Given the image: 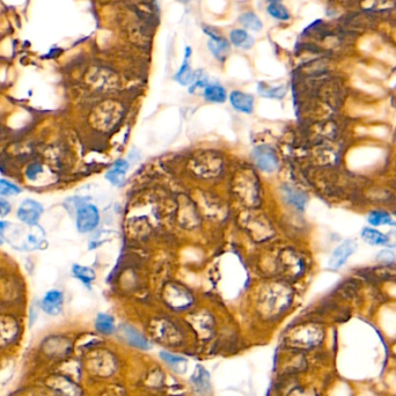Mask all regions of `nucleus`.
<instances>
[{"label": "nucleus", "mask_w": 396, "mask_h": 396, "mask_svg": "<svg viewBox=\"0 0 396 396\" xmlns=\"http://www.w3.org/2000/svg\"><path fill=\"white\" fill-rule=\"evenodd\" d=\"M267 14L273 19L278 21H288L291 19L290 12H288L286 7L281 5L280 2H272L267 6Z\"/></svg>", "instance_id": "obj_22"}, {"label": "nucleus", "mask_w": 396, "mask_h": 396, "mask_svg": "<svg viewBox=\"0 0 396 396\" xmlns=\"http://www.w3.org/2000/svg\"><path fill=\"white\" fill-rule=\"evenodd\" d=\"M357 243L353 240H345L340 245L335 248L328 260V267L332 270H337L342 267L347 262L350 256L356 252Z\"/></svg>", "instance_id": "obj_5"}, {"label": "nucleus", "mask_w": 396, "mask_h": 396, "mask_svg": "<svg viewBox=\"0 0 396 396\" xmlns=\"http://www.w3.org/2000/svg\"><path fill=\"white\" fill-rule=\"evenodd\" d=\"M394 259H395L394 254L392 252H388V250H382V252L378 255V260L385 261V262H391V261H393Z\"/></svg>", "instance_id": "obj_26"}, {"label": "nucleus", "mask_w": 396, "mask_h": 396, "mask_svg": "<svg viewBox=\"0 0 396 396\" xmlns=\"http://www.w3.org/2000/svg\"><path fill=\"white\" fill-rule=\"evenodd\" d=\"M239 22L242 24V27H245L247 30L252 31H261L263 28V23L257 14L254 12H245L239 16Z\"/></svg>", "instance_id": "obj_20"}, {"label": "nucleus", "mask_w": 396, "mask_h": 396, "mask_svg": "<svg viewBox=\"0 0 396 396\" xmlns=\"http://www.w3.org/2000/svg\"><path fill=\"white\" fill-rule=\"evenodd\" d=\"M8 227V224L5 221H0V245H2L3 239H5V231Z\"/></svg>", "instance_id": "obj_28"}, {"label": "nucleus", "mask_w": 396, "mask_h": 396, "mask_svg": "<svg viewBox=\"0 0 396 396\" xmlns=\"http://www.w3.org/2000/svg\"><path fill=\"white\" fill-rule=\"evenodd\" d=\"M229 41L231 44L234 45L235 48L241 49V50H249L255 43V40L246 29H241V28H236L233 29L229 33Z\"/></svg>", "instance_id": "obj_13"}, {"label": "nucleus", "mask_w": 396, "mask_h": 396, "mask_svg": "<svg viewBox=\"0 0 396 396\" xmlns=\"http://www.w3.org/2000/svg\"><path fill=\"white\" fill-rule=\"evenodd\" d=\"M361 238L365 242L372 246H386L388 242V235L378 229L372 227H365L361 231Z\"/></svg>", "instance_id": "obj_15"}, {"label": "nucleus", "mask_w": 396, "mask_h": 396, "mask_svg": "<svg viewBox=\"0 0 396 396\" xmlns=\"http://www.w3.org/2000/svg\"><path fill=\"white\" fill-rule=\"evenodd\" d=\"M267 1H269L270 3H272V2H280L281 0H267Z\"/></svg>", "instance_id": "obj_29"}, {"label": "nucleus", "mask_w": 396, "mask_h": 396, "mask_svg": "<svg viewBox=\"0 0 396 396\" xmlns=\"http://www.w3.org/2000/svg\"><path fill=\"white\" fill-rule=\"evenodd\" d=\"M44 207L40 201L27 198L17 207V219L27 226H37L40 225L41 215L43 213Z\"/></svg>", "instance_id": "obj_4"}, {"label": "nucleus", "mask_w": 396, "mask_h": 396, "mask_svg": "<svg viewBox=\"0 0 396 396\" xmlns=\"http://www.w3.org/2000/svg\"><path fill=\"white\" fill-rule=\"evenodd\" d=\"M21 193H22V189L17 184L6 179H0V197L16 196Z\"/></svg>", "instance_id": "obj_23"}, {"label": "nucleus", "mask_w": 396, "mask_h": 396, "mask_svg": "<svg viewBox=\"0 0 396 396\" xmlns=\"http://www.w3.org/2000/svg\"><path fill=\"white\" fill-rule=\"evenodd\" d=\"M368 222L372 226H381V225H393L396 227V222L393 221L391 214L384 211H373L368 214Z\"/></svg>", "instance_id": "obj_21"}, {"label": "nucleus", "mask_w": 396, "mask_h": 396, "mask_svg": "<svg viewBox=\"0 0 396 396\" xmlns=\"http://www.w3.org/2000/svg\"><path fill=\"white\" fill-rule=\"evenodd\" d=\"M42 173H43V167L38 162L30 163L26 168V177L29 181H35Z\"/></svg>", "instance_id": "obj_24"}, {"label": "nucleus", "mask_w": 396, "mask_h": 396, "mask_svg": "<svg viewBox=\"0 0 396 396\" xmlns=\"http://www.w3.org/2000/svg\"><path fill=\"white\" fill-rule=\"evenodd\" d=\"M12 211V207H10V204L8 203V200L5 199V198L0 197V217H6Z\"/></svg>", "instance_id": "obj_25"}, {"label": "nucleus", "mask_w": 396, "mask_h": 396, "mask_svg": "<svg viewBox=\"0 0 396 396\" xmlns=\"http://www.w3.org/2000/svg\"><path fill=\"white\" fill-rule=\"evenodd\" d=\"M388 235V242L387 245L391 248H396V229H393V231H389L387 233Z\"/></svg>", "instance_id": "obj_27"}, {"label": "nucleus", "mask_w": 396, "mask_h": 396, "mask_svg": "<svg viewBox=\"0 0 396 396\" xmlns=\"http://www.w3.org/2000/svg\"><path fill=\"white\" fill-rule=\"evenodd\" d=\"M72 274L74 276V278L81 281V283L88 288L92 287L93 281L95 280L96 277V274L94 272L93 269H90V267L85 265H80V264H74V265L72 266Z\"/></svg>", "instance_id": "obj_17"}, {"label": "nucleus", "mask_w": 396, "mask_h": 396, "mask_svg": "<svg viewBox=\"0 0 396 396\" xmlns=\"http://www.w3.org/2000/svg\"><path fill=\"white\" fill-rule=\"evenodd\" d=\"M253 160L257 166V168L262 170L263 173H273L278 168V156L273 148L267 145L256 146L252 153Z\"/></svg>", "instance_id": "obj_3"}, {"label": "nucleus", "mask_w": 396, "mask_h": 396, "mask_svg": "<svg viewBox=\"0 0 396 396\" xmlns=\"http://www.w3.org/2000/svg\"><path fill=\"white\" fill-rule=\"evenodd\" d=\"M100 224V212L94 204L80 203L76 207L75 225L79 233L86 234L95 231Z\"/></svg>", "instance_id": "obj_1"}, {"label": "nucleus", "mask_w": 396, "mask_h": 396, "mask_svg": "<svg viewBox=\"0 0 396 396\" xmlns=\"http://www.w3.org/2000/svg\"><path fill=\"white\" fill-rule=\"evenodd\" d=\"M121 333L123 336V338L127 340V343L130 344L131 346L144 351H147L152 347L148 339L140 331H138L137 329L133 328V327L123 325L121 327Z\"/></svg>", "instance_id": "obj_9"}, {"label": "nucleus", "mask_w": 396, "mask_h": 396, "mask_svg": "<svg viewBox=\"0 0 396 396\" xmlns=\"http://www.w3.org/2000/svg\"><path fill=\"white\" fill-rule=\"evenodd\" d=\"M190 382L193 385L194 391L197 396H210L211 394V380L210 373L201 366L197 365L196 370L194 371L190 378Z\"/></svg>", "instance_id": "obj_7"}, {"label": "nucleus", "mask_w": 396, "mask_h": 396, "mask_svg": "<svg viewBox=\"0 0 396 396\" xmlns=\"http://www.w3.org/2000/svg\"><path fill=\"white\" fill-rule=\"evenodd\" d=\"M260 95L269 99H283L286 94V87L285 86H269L265 82H260L257 86Z\"/></svg>", "instance_id": "obj_19"}, {"label": "nucleus", "mask_w": 396, "mask_h": 396, "mask_svg": "<svg viewBox=\"0 0 396 396\" xmlns=\"http://www.w3.org/2000/svg\"><path fill=\"white\" fill-rule=\"evenodd\" d=\"M190 57H191V48L187 47L186 51H184V59L181 64L180 68L177 69V72L174 75V79L177 82L181 83L182 86H189L193 83L195 79V73L190 66Z\"/></svg>", "instance_id": "obj_10"}, {"label": "nucleus", "mask_w": 396, "mask_h": 396, "mask_svg": "<svg viewBox=\"0 0 396 396\" xmlns=\"http://www.w3.org/2000/svg\"><path fill=\"white\" fill-rule=\"evenodd\" d=\"M181 1H188V0H181Z\"/></svg>", "instance_id": "obj_30"}, {"label": "nucleus", "mask_w": 396, "mask_h": 396, "mask_svg": "<svg viewBox=\"0 0 396 396\" xmlns=\"http://www.w3.org/2000/svg\"><path fill=\"white\" fill-rule=\"evenodd\" d=\"M160 357L165 363L168 365L170 368H173L176 373H184L187 370V359L186 358L177 356V354L167 352V351H161Z\"/></svg>", "instance_id": "obj_16"}, {"label": "nucleus", "mask_w": 396, "mask_h": 396, "mask_svg": "<svg viewBox=\"0 0 396 396\" xmlns=\"http://www.w3.org/2000/svg\"><path fill=\"white\" fill-rule=\"evenodd\" d=\"M281 191H283L284 199L288 204L297 208V210H304L308 201V198L302 191L295 189V188L291 186H283Z\"/></svg>", "instance_id": "obj_12"}, {"label": "nucleus", "mask_w": 396, "mask_h": 396, "mask_svg": "<svg viewBox=\"0 0 396 396\" xmlns=\"http://www.w3.org/2000/svg\"><path fill=\"white\" fill-rule=\"evenodd\" d=\"M95 329L103 335H111L116 329L115 319L107 313H100L95 319Z\"/></svg>", "instance_id": "obj_18"}, {"label": "nucleus", "mask_w": 396, "mask_h": 396, "mask_svg": "<svg viewBox=\"0 0 396 396\" xmlns=\"http://www.w3.org/2000/svg\"><path fill=\"white\" fill-rule=\"evenodd\" d=\"M129 169L127 160L120 159L111 166V168L106 173V179L115 187H122L125 182V175Z\"/></svg>", "instance_id": "obj_11"}, {"label": "nucleus", "mask_w": 396, "mask_h": 396, "mask_svg": "<svg viewBox=\"0 0 396 396\" xmlns=\"http://www.w3.org/2000/svg\"><path fill=\"white\" fill-rule=\"evenodd\" d=\"M203 30L208 36V50L211 51V54L213 55V57L217 61L224 62L228 57L229 52H231V44H229V42L225 37H222V35L217 29H214V28L210 26H204Z\"/></svg>", "instance_id": "obj_2"}, {"label": "nucleus", "mask_w": 396, "mask_h": 396, "mask_svg": "<svg viewBox=\"0 0 396 396\" xmlns=\"http://www.w3.org/2000/svg\"><path fill=\"white\" fill-rule=\"evenodd\" d=\"M229 102H231L233 109L247 115L253 114L254 107H255L254 96L249 93L242 92V90H233L229 94Z\"/></svg>", "instance_id": "obj_8"}, {"label": "nucleus", "mask_w": 396, "mask_h": 396, "mask_svg": "<svg viewBox=\"0 0 396 396\" xmlns=\"http://www.w3.org/2000/svg\"><path fill=\"white\" fill-rule=\"evenodd\" d=\"M204 99L211 103H224L227 100V92L220 83H207L204 88Z\"/></svg>", "instance_id": "obj_14"}, {"label": "nucleus", "mask_w": 396, "mask_h": 396, "mask_svg": "<svg viewBox=\"0 0 396 396\" xmlns=\"http://www.w3.org/2000/svg\"><path fill=\"white\" fill-rule=\"evenodd\" d=\"M63 305H64V294L59 290L48 291L41 300V309L50 316L61 314Z\"/></svg>", "instance_id": "obj_6"}]
</instances>
